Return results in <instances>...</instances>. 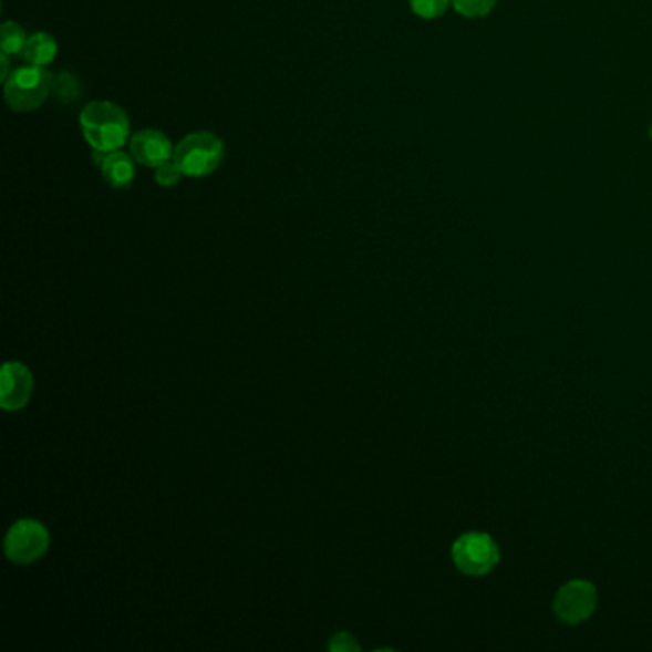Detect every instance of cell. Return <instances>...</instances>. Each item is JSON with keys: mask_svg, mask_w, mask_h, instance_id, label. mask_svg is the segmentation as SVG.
Segmentation results:
<instances>
[{"mask_svg": "<svg viewBox=\"0 0 652 652\" xmlns=\"http://www.w3.org/2000/svg\"><path fill=\"white\" fill-rule=\"evenodd\" d=\"M330 649L333 652L360 651V646L354 643V639L351 635H346V633H339V635L331 639Z\"/></svg>", "mask_w": 652, "mask_h": 652, "instance_id": "obj_16", "label": "cell"}, {"mask_svg": "<svg viewBox=\"0 0 652 652\" xmlns=\"http://www.w3.org/2000/svg\"><path fill=\"white\" fill-rule=\"evenodd\" d=\"M7 54H0V65H2V73H0V81H2V83H4V81H7L8 77H10V73H12V71H10V60H8Z\"/></svg>", "mask_w": 652, "mask_h": 652, "instance_id": "obj_17", "label": "cell"}, {"mask_svg": "<svg viewBox=\"0 0 652 652\" xmlns=\"http://www.w3.org/2000/svg\"><path fill=\"white\" fill-rule=\"evenodd\" d=\"M81 94H83V84L70 71H62L58 77H54L52 96L56 99L58 104H73L81 99Z\"/></svg>", "mask_w": 652, "mask_h": 652, "instance_id": "obj_12", "label": "cell"}, {"mask_svg": "<svg viewBox=\"0 0 652 652\" xmlns=\"http://www.w3.org/2000/svg\"><path fill=\"white\" fill-rule=\"evenodd\" d=\"M0 404L8 412L21 410L28 404L33 393V375L25 365L18 362H8L2 368V377H0Z\"/></svg>", "mask_w": 652, "mask_h": 652, "instance_id": "obj_8", "label": "cell"}, {"mask_svg": "<svg viewBox=\"0 0 652 652\" xmlns=\"http://www.w3.org/2000/svg\"><path fill=\"white\" fill-rule=\"evenodd\" d=\"M498 0H452V8L467 20H480L494 12Z\"/></svg>", "mask_w": 652, "mask_h": 652, "instance_id": "obj_13", "label": "cell"}, {"mask_svg": "<svg viewBox=\"0 0 652 652\" xmlns=\"http://www.w3.org/2000/svg\"><path fill=\"white\" fill-rule=\"evenodd\" d=\"M154 170L155 183L159 184L162 188H173V186H176L184 178L183 168L176 165L175 159L163 163V165L154 168Z\"/></svg>", "mask_w": 652, "mask_h": 652, "instance_id": "obj_15", "label": "cell"}, {"mask_svg": "<svg viewBox=\"0 0 652 652\" xmlns=\"http://www.w3.org/2000/svg\"><path fill=\"white\" fill-rule=\"evenodd\" d=\"M176 165L188 178L210 176L225 159V142L217 134L199 131L189 133L175 146Z\"/></svg>", "mask_w": 652, "mask_h": 652, "instance_id": "obj_3", "label": "cell"}, {"mask_svg": "<svg viewBox=\"0 0 652 652\" xmlns=\"http://www.w3.org/2000/svg\"><path fill=\"white\" fill-rule=\"evenodd\" d=\"M54 75L46 68L21 65L4 81V100L8 107L18 113L39 110L52 96Z\"/></svg>", "mask_w": 652, "mask_h": 652, "instance_id": "obj_2", "label": "cell"}, {"mask_svg": "<svg viewBox=\"0 0 652 652\" xmlns=\"http://www.w3.org/2000/svg\"><path fill=\"white\" fill-rule=\"evenodd\" d=\"M452 0H410V8L421 20H438L448 12Z\"/></svg>", "mask_w": 652, "mask_h": 652, "instance_id": "obj_14", "label": "cell"}, {"mask_svg": "<svg viewBox=\"0 0 652 652\" xmlns=\"http://www.w3.org/2000/svg\"><path fill=\"white\" fill-rule=\"evenodd\" d=\"M452 559L463 575L480 578L498 567L501 553L490 534L467 532L454 541Z\"/></svg>", "mask_w": 652, "mask_h": 652, "instance_id": "obj_4", "label": "cell"}, {"mask_svg": "<svg viewBox=\"0 0 652 652\" xmlns=\"http://www.w3.org/2000/svg\"><path fill=\"white\" fill-rule=\"evenodd\" d=\"M597 588L588 580H570L555 597V617L562 624L576 625L586 622L597 609Z\"/></svg>", "mask_w": 652, "mask_h": 652, "instance_id": "obj_5", "label": "cell"}, {"mask_svg": "<svg viewBox=\"0 0 652 652\" xmlns=\"http://www.w3.org/2000/svg\"><path fill=\"white\" fill-rule=\"evenodd\" d=\"M649 136H651V142H652V123H651V128H649Z\"/></svg>", "mask_w": 652, "mask_h": 652, "instance_id": "obj_18", "label": "cell"}, {"mask_svg": "<svg viewBox=\"0 0 652 652\" xmlns=\"http://www.w3.org/2000/svg\"><path fill=\"white\" fill-rule=\"evenodd\" d=\"M58 41L54 37L39 31L35 35H31L28 39L25 49L21 52L23 62L29 65H37V68H49L50 63L54 62L58 58Z\"/></svg>", "mask_w": 652, "mask_h": 652, "instance_id": "obj_10", "label": "cell"}, {"mask_svg": "<svg viewBox=\"0 0 652 652\" xmlns=\"http://www.w3.org/2000/svg\"><path fill=\"white\" fill-rule=\"evenodd\" d=\"M79 126L92 152L112 154L131 142V120L121 105L96 100L79 113Z\"/></svg>", "mask_w": 652, "mask_h": 652, "instance_id": "obj_1", "label": "cell"}, {"mask_svg": "<svg viewBox=\"0 0 652 652\" xmlns=\"http://www.w3.org/2000/svg\"><path fill=\"white\" fill-rule=\"evenodd\" d=\"M128 154L142 167L157 168L163 163L173 162L175 146L167 134L157 128H144L131 136Z\"/></svg>", "mask_w": 652, "mask_h": 652, "instance_id": "obj_7", "label": "cell"}, {"mask_svg": "<svg viewBox=\"0 0 652 652\" xmlns=\"http://www.w3.org/2000/svg\"><path fill=\"white\" fill-rule=\"evenodd\" d=\"M100 170L110 188L126 189L133 186L136 178V162L133 155L117 149L112 154H105L104 162L100 163Z\"/></svg>", "mask_w": 652, "mask_h": 652, "instance_id": "obj_9", "label": "cell"}, {"mask_svg": "<svg viewBox=\"0 0 652 652\" xmlns=\"http://www.w3.org/2000/svg\"><path fill=\"white\" fill-rule=\"evenodd\" d=\"M4 549L10 561L28 565L49 549V532L37 520H20L8 532Z\"/></svg>", "mask_w": 652, "mask_h": 652, "instance_id": "obj_6", "label": "cell"}, {"mask_svg": "<svg viewBox=\"0 0 652 652\" xmlns=\"http://www.w3.org/2000/svg\"><path fill=\"white\" fill-rule=\"evenodd\" d=\"M28 33L15 21H4L0 28V54L7 56H21V52L28 44Z\"/></svg>", "mask_w": 652, "mask_h": 652, "instance_id": "obj_11", "label": "cell"}]
</instances>
